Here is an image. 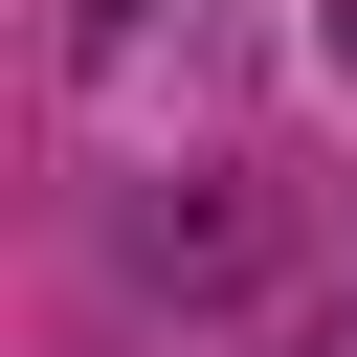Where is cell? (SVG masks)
Returning <instances> with one entry per match:
<instances>
[{"instance_id": "1", "label": "cell", "mask_w": 357, "mask_h": 357, "mask_svg": "<svg viewBox=\"0 0 357 357\" xmlns=\"http://www.w3.org/2000/svg\"><path fill=\"white\" fill-rule=\"evenodd\" d=\"M112 268H134L156 312H245V290L290 268V201H268V178H134V201H112Z\"/></svg>"}, {"instance_id": "2", "label": "cell", "mask_w": 357, "mask_h": 357, "mask_svg": "<svg viewBox=\"0 0 357 357\" xmlns=\"http://www.w3.org/2000/svg\"><path fill=\"white\" fill-rule=\"evenodd\" d=\"M268 357H357V290H312V312H290V335H268Z\"/></svg>"}]
</instances>
